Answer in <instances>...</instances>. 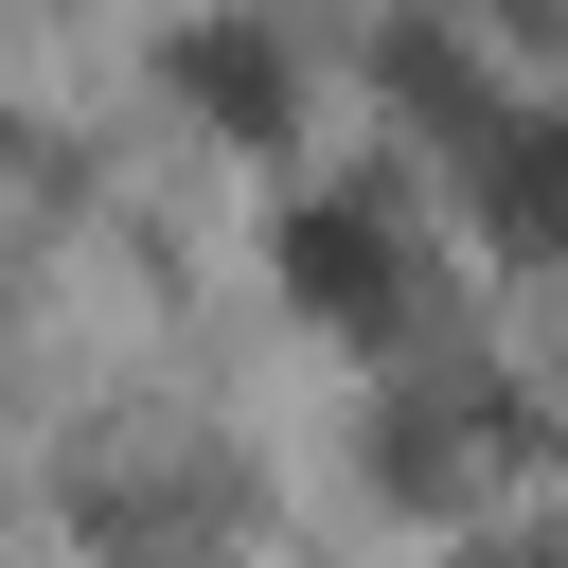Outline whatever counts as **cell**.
<instances>
[{"instance_id": "cell-1", "label": "cell", "mask_w": 568, "mask_h": 568, "mask_svg": "<svg viewBox=\"0 0 568 568\" xmlns=\"http://www.w3.org/2000/svg\"><path fill=\"white\" fill-rule=\"evenodd\" d=\"M266 266H284V302H302L320 337H408V248H390L373 195H284Z\"/></svg>"}, {"instance_id": "cell-2", "label": "cell", "mask_w": 568, "mask_h": 568, "mask_svg": "<svg viewBox=\"0 0 568 568\" xmlns=\"http://www.w3.org/2000/svg\"><path fill=\"white\" fill-rule=\"evenodd\" d=\"M462 195H479V248H497V266L568 284V106H497V124L462 142Z\"/></svg>"}, {"instance_id": "cell-3", "label": "cell", "mask_w": 568, "mask_h": 568, "mask_svg": "<svg viewBox=\"0 0 568 568\" xmlns=\"http://www.w3.org/2000/svg\"><path fill=\"white\" fill-rule=\"evenodd\" d=\"M160 89H178L213 142H284V124H302V53H284L266 18H178V36H160Z\"/></svg>"}, {"instance_id": "cell-4", "label": "cell", "mask_w": 568, "mask_h": 568, "mask_svg": "<svg viewBox=\"0 0 568 568\" xmlns=\"http://www.w3.org/2000/svg\"><path fill=\"white\" fill-rule=\"evenodd\" d=\"M515 568H568V550H515Z\"/></svg>"}]
</instances>
